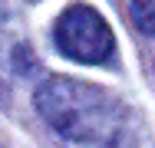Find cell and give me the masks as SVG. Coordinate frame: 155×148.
Instances as JSON below:
<instances>
[{"instance_id":"1","label":"cell","mask_w":155,"mask_h":148,"mask_svg":"<svg viewBox=\"0 0 155 148\" xmlns=\"http://www.w3.org/2000/svg\"><path fill=\"white\" fill-rule=\"evenodd\" d=\"M36 109L63 138L109 145L122 125V109L102 89L76 79H46L36 89Z\"/></svg>"},{"instance_id":"2","label":"cell","mask_w":155,"mask_h":148,"mask_svg":"<svg viewBox=\"0 0 155 148\" xmlns=\"http://www.w3.org/2000/svg\"><path fill=\"white\" fill-rule=\"evenodd\" d=\"M53 36H56L60 53L76 59V63H106L112 56V30L86 3H76V7L63 10Z\"/></svg>"},{"instance_id":"3","label":"cell","mask_w":155,"mask_h":148,"mask_svg":"<svg viewBox=\"0 0 155 148\" xmlns=\"http://www.w3.org/2000/svg\"><path fill=\"white\" fill-rule=\"evenodd\" d=\"M132 20L142 33H155V3L152 0H132Z\"/></svg>"}]
</instances>
